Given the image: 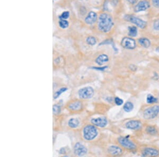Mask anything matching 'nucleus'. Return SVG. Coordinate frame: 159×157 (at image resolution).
Here are the masks:
<instances>
[{
    "mask_svg": "<svg viewBox=\"0 0 159 157\" xmlns=\"http://www.w3.org/2000/svg\"><path fill=\"white\" fill-rule=\"evenodd\" d=\"M113 26L112 17L108 14L102 13L100 15L98 22V28L102 33H108Z\"/></svg>",
    "mask_w": 159,
    "mask_h": 157,
    "instance_id": "1",
    "label": "nucleus"
},
{
    "mask_svg": "<svg viewBox=\"0 0 159 157\" xmlns=\"http://www.w3.org/2000/svg\"><path fill=\"white\" fill-rule=\"evenodd\" d=\"M98 134L96 127L93 125L86 126L83 130V135L85 140L90 141L95 139Z\"/></svg>",
    "mask_w": 159,
    "mask_h": 157,
    "instance_id": "2",
    "label": "nucleus"
},
{
    "mask_svg": "<svg viewBox=\"0 0 159 157\" xmlns=\"http://www.w3.org/2000/svg\"><path fill=\"white\" fill-rule=\"evenodd\" d=\"M159 113V105H155L149 107L144 111L143 117L146 120H151L157 117Z\"/></svg>",
    "mask_w": 159,
    "mask_h": 157,
    "instance_id": "3",
    "label": "nucleus"
},
{
    "mask_svg": "<svg viewBox=\"0 0 159 157\" xmlns=\"http://www.w3.org/2000/svg\"><path fill=\"white\" fill-rule=\"evenodd\" d=\"M125 19L126 20L129 21L131 23H133L136 26H137L138 28H141V29H144L147 26L146 22L134 16L127 15L125 16Z\"/></svg>",
    "mask_w": 159,
    "mask_h": 157,
    "instance_id": "4",
    "label": "nucleus"
},
{
    "mask_svg": "<svg viewBox=\"0 0 159 157\" xmlns=\"http://www.w3.org/2000/svg\"><path fill=\"white\" fill-rule=\"evenodd\" d=\"M118 143L120 144L122 147L127 149L128 150H135L136 148V146L135 143L127 138L126 137L120 136L118 139Z\"/></svg>",
    "mask_w": 159,
    "mask_h": 157,
    "instance_id": "5",
    "label": "nucleus"
},
{
    "mask_svg": "<svg viewBox=\"0 0 159 157\" xmlns=\"http://www.w3.org/2000/svg\"><path fill=\"white\" fill-rule=\"evenodd\" d=\"M78 95L81 98L89 99L94 95V90L91 87L83 88L79 90Z\"/></svg>",
    "mask_w": 159,
    "mask_h": 157,
    "instance_id": "6",
    "label": "nucleus"
},
{
    "mask_svg": "<svg viewBox=\"0 0 159 157\" xmlns=\"http://www.w3.org/2000/svg\"><path fill=\"white\" fill-rule=\"evenodd\" d=\"M122 46L127 49H134L136 47L135 40L129 37H125L121 41Z\"/></svg>",
    "mask_w": 159,
    "mask_h": 157,
    "instance_id": "7",
    "label": "nucleus"
},
{
    "mask_svg": "<svg viewBox=\"0 0 159 157\" xmlns=\"http://www.w3.org/2000/svg\"><path fill=\"white\" fill-rule=\"evenodd\" d=\"M150 7V3L146 0H143L137 4L134 7V10L135 12L144 11Z\"/></svg>",
    "mask_w": 159,
    "mask_h": 157,
    "instance_id": "8",
    "label": "nucleus"
},
{
    "mask_svg": "<svg viewBox=\"0 0 159 157\" xmlns=\"http://www.w3.org/2000/svg\"><path fill=\"white\" fill-rule=\"evenodd\" d=\"M74 153L78 156H83L87 152V149L80 143H77L74 146Z\"/></svg>",
    "mask_w": 159,
    "mask_h": 157,
    "instance_id": "9",
    "label": "nucleus"
},
{
    "mask_svg": "<svg viewBox=\"0 0 159 157\" xmlns=\"http://www.w3.org/2000/svg\"><path fill=\"white\" fill-rule=\"evenodd\" d=\"M159 155V150L153 148H145L142 153V156L144 157H156Z\"/></svg>",
    "mask_w": 159,
    "mask_h": 157,
    "instance_id": "10",
    "label": "nucleus"
},
{
    "mask_svg": "<svg viewBox=\"0 0 159 157\" xmlns=\"http://www.w3.org/2000/svg\"><path fill=\"white\" fill-rule=\"evenodd\" d=\"M91 123L98 127H104L107 124V120L105 118H92Z\"/></svg>",
    "mask_w": 159,
    "mask_h": 157,
    "instance_id": "11",
    "label": "nucleus"
},
{
    "mask_svg": "<svg viewBox=\"0 0 159 157\" xmlns=\"http://www.w3.org/2000/svg\"><path fill=\"white\" fill-rule=\"evenodd\" d=\"M126 127L131 130H138L142 127V123L140 121H129L126 123Z\"/></svg>",
    "mask_w": 159,
    "mask_h": 157,
    "instance_id": "12",
    "label": "nucleus"
},
{
    "mask_svg": "<svg viewBox=\"0 0 159 157\" xmlns=\"http://www.w3.org/2000/svg\"><path fill=\"white\" fill-rule=\"evenodd\" d=\"M97 14L95 12L91 11L88 13L85 18V23L89 25L93 24L97 20Z\"/></svg>",
    "mask_w": 159,
    "mask_h": 157,
    "instance_id": "13",
    "label": "nucleus"
},
{
    "mask_svg": "<svg viewBox=\"0 0 159 157\" xmlns=\"http://www.w3.org/2000/svg\"><path fill=\"white\" fill-rule=\"evenodd\" d=\"M108 151L110 155L114 156H119L122 153V149L117 146H111L109 148Z\"/></svg>",
    "mask_w": 159,
    "mask_h": 157,
    "instance_id": "14",
    "label": "nucleus"
},
{
    "mask_svg": "<svg viewBox=\"0 0 159 157\" xmlns=\"http://www.w3.org/2000/svg\"><path fill=\"white\" fill-rule=\"evenodd\" d=\"M82 107V104L80 101H75L69 103V109L72 111H78L80 110Z\"/></svg>",
    "mask_w": 159,
    "mask_h": 157,
    "instance_id": "15",
    "label": "nucleus"
},
{
    "mask_svg": "<svg viewBox=\"0 0 159 157\" xmlns=\"http://www.w3.org/2000/svg\"><path fill=\"white\" fill-rule=\"evenodd\" d=\"M108 57L106 55L102 54L99 55L96 60V62L99 65H102L104 64V63L107 62L108 61Z\"/></svg>",
    "mask_w": 159,
    "mask_h": 157,
    "instance_id": "16",
    "label": "nucleus"
},
{
    "mask_svg": "<svg viewBox=\"0 0 159 157\" xmlns=\"http://www.w3.org/2000/svg\"><path fill=\"white\" fill-rule=\"evenodd\" d=\"M138 42L142 46L146 48H148L151 46V42H150V40L146 38H141L138 39Z\"/></svg>",
    "mask_w": 159,
    "mask_h": 157,
    "instance_id": "17",
    "label": "nucleus"
},
{
    "mask_svg": "<svg viewBox=\"0 0 159 157\" xmlns=\"http://www.w3.org/2000/svg\"><path fill=\"white\" fill-rule=\"evenodd\" d=\"M128 35L130 37H136L137 35V29L135 26H131L129 27L128 28Z\"/></svg>",
    "mask_w": 159,
    "mask_h": 157,
    "instance_id": "18",
    "label": "nucleus"
},
{
    "mask_svg": "<svg viewBox=\"0 0 159 157\" xmlns=\"http://www.w3.org/2000/svg\"><path fill=\"white\" fill-rule=\"evenodd\" d=\"M123 109L125 112H130L134 109V105L131 102H127L124 104Z\"/></svg>",
    "mask_w": 159,
    "mask_h": 157,
    "instance_id": "19",
    "label": "nucleus"
},
{
    "mask_svg": "<svg viewBox=\"0 0 159 157\" xmlns=\"http://www.w3.org/2000/svg\"><path fill=\"white\" fill-rule=\"evenodd\" d=\"M79 124V121L76 118H71L69 121V125L72 128H75L78 127Z\"/></svg>",
    "mask_w": 159,
    "mask_h": 157,
    "instance_id": "20",
    "label": "nucleus"
},
{
    "mask_svg": "<svg viewBox=\"0 0 159 157\" xmlns=\"http://www.w3.org/2000/svg\"><path fill=\"white\" fill-rule=\"evenodd\" d=\"M146 131L148 134L150 135H155L157 133V130L154 127L152 126H149L146 129Z\"/></svg>",
    "mask_w": 159,
    "mask_h": 157,
    "instance_id": "21",
    "label": "nucleus"
},
{
    "mask_svg": "<svg viewBox=\"0 0 159 157\" xmlns=\"http://www.w3.org/2000/svg\"><path fill=\"white\" fill-rule=\"evenodd\" d=\"M86 42L87 44H89L91 46H93L97 43V40L95 38V37L92 36H90L88 37L86 39Z\"/></svg>",
    "mask_w": 159,
    "mask_h": 157,
    "instance_id": "22",
    "label": "nucleus"
},
{
    "mask_svg": "<svg viewBox=\"0 0 159 157\" xmlns=\"http://www.w3.org/2000/svg\"><path fill=\"white\" fill-rule=\"evenodd\" d=\"M146 101L149 104H152V103H157L158 99L155 97H154L153 95L149 94L147 96Z\"/></svg>",
    "mask_w": 159,
    "mask_h": 157,
    "instance_id": "23",
    "label": "nucleus"
},
{
    "mask_svg": "<svg viewBox=\"0 0 159 157\" xmlns=\"http://www.w3.org/2000/svg\"><path fill=\"white\" fill-rule=\"evenodd\" d=\"M59 25L63 29H66L69 27V23L64 19H60V21H59Z\"/></svg>",
    "mask_w": 159,
    "mask_h": 157,
    "instance_id": "24",
    "label": "nucleus"
},
{
    "mask_svg": "<svg viewBox=\"0 0 159 157\" xmlns=\"http://www.w3.org/2000/svg\"><path fill=\"white\" fill-rule=\"evenodd\" d=\"M53 113L54 114H58L60 113V106L57 105H54L53 107Z\"/></svg>",
    "mask_w": 159,
    "mask_h": 157,
    "instance_id": "25",
    "label": "nucleus"
},
{
    "mask_svg": "<svg viewBox=\"0 0 159 157\" xmlns=\"http://www.w3.org/2000/svg\"><path fill=\"white\" fill-rule=\"evenodd\" d=\"M66 90H67L66 88H62L60 89V90H58L57 92H56L55 95H54V98H57L63 92H64L66 91Z\"/></svg>",
    "mask_w": 159,
    "mask_h": 157,
    "instance_id": "26",
    "label": "nucleus"
},
{
    "mask_svg": "<svg viewBox=\"0 0 159 157\" xmlns=\"http://www.w3.org/2000/svg\"><path fill=\"white\" fill-rule=\"evenodd\" d=\"M69 11H65L61 14L60 16V19H64L66 20L69 18Z\"/></svg>",
    "mask_w": 159,
    "mask_h": 157,
    "instance_id": "27",
    "label": "nucleus"
},
{
    "mask_svg": "<svg viewBox=\"0 0 159 157\" xmlns=\"http://www.w3.org/2000/svg\"><path fill=\"white\" fill-rule=\"evenodd\" d=\"M115 102L116 105H117L118 106H120L121 105H122V103H123V101L122 99L119 98V97H116L115 98Z\"/></svg>",
    "mask_w": 159,
    "mask_h": 157,
    "instance_id": "28",
    "label": "nucleus"
},
{
    "mask_svg": "<svg viewBox=\"0 0 159 157\" xmlns=\"http://www.w3.org/2000/svg\"><path fill=\"white\" fill-rule=\"evenodd\" d=\"M153 29L155 30H159V19L155 21L153 23Z\"/></svg>",
    "mask_w": 159,
    "mask_h": 157,
    "instance_id": "29",
    "label": "nucleus"
},
{
    "mask_svg": "<svg viewBox=\"0 0 159 157\" xmlns=\"http://www.w3.org/2000/svg\"><path fill=\"white\" fill-rule=\"evenodd\" d=\"M152 4L156 8H159V0H151Z\"/></svg>",
    "mask_w": 159,
    "mask_h": 157,
    "instance_id": "30",
    "label": "nucleus"
},
{
    "mask_svg": "<svg viewBox=\"0 0 159 157\" xmlns=\"http://www.w3.org/2000/svg\"><path fill=\"white\" fill-rule=\"evenodd\" d=\"M127 1L131 4H134L137 3L138 0H127Z\"/></svg>",
    "mask_w": 159,
    "mask_h": 157,
    "instance_id": "31",
    "label": "nucleus"
},
{
    "mask_svg": "<svg viewBox=\"0 0 159 157\" xmlns=\"http://www.w3.org/2000/svg\"><path fill=\"white\" fill-rule=\"evenodd\" d=\"M157 49H158V50L159 51V47H158V48H157Z\"/></svg>",
    "mask_w": 159,
    "mask_h": 157,
    "instance_id": "32",
    "label": "nucleus"
}]
</instances>
